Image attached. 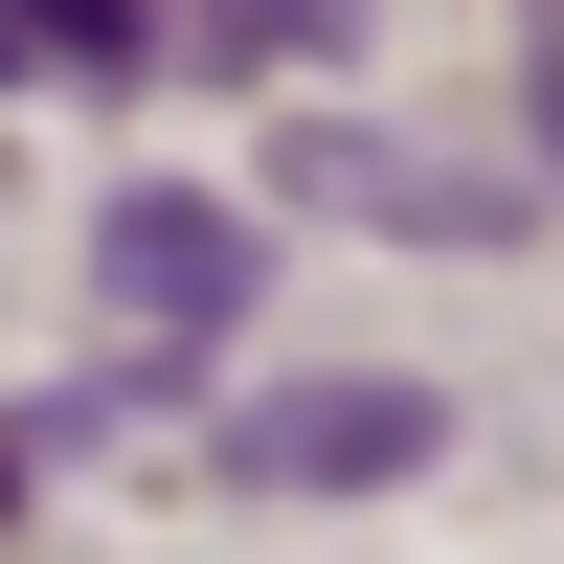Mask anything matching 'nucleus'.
<instances>
[{
	"label": "nucleus",
	"instance_id": "f03ea898",
	"mask_svg": "<svg viewBox=\"0 0 564 564\" xmlns=\"http://www.w3.org/2000/svg\"><path fill=\"white\" fill-rule=\"evenodd\" d=\"M430 430H452L430 384H271V406H226V475L249 497H361V475H430Z\"/></svg>",
	"mask_w": 564,
	"mask_h": 564
},
{
	"label": "nucleus",
	"instance_id": "20e7f679",
	"mask_svg": "<svg viewBox=\"0 0 564 564\" xmlns=\"http://www.w3.org/2000/svg\"><path fill=\"white\" fill-rule=\"evenodd\" d=\"M339 23H361V0H181V45H204V68H316Z\"/></svg>",
	"mask_w": 564,
	"mask_h": 564
},
{
	"label": "nucleus",
	"instance_id": "f257e3e1",
	"mask_svg": "<svg viewBox=\"0 0 564 564\" xmlns=\"http://www.w3.org/2000/svg\"><path fill=\"white\" fill-rule=\"evenodd\" d=\"M90 316H113L135 384H181L204 339H249V226H226L204 181H135V204L90 226Z\"/></svg>",
	"mask_w": 564,
	"mask_h": 564
},
{
	"label": "nucleus",
	"instance_id": "423d86ee",
	"mask_svg": "<svg viewBox=\"0 0 564 564\" xmlns=\"http://www.w3.org/2000/svg\"><path fill=\"white\" fill-rule=\"evenodd\" d=\"M520 90H542V159H564V0L520 23Z\"/></svg>",
	"mask_w": 564,
	"mask_h": 564
},
{
	"label": "nucleus",
	"instance_id": "6e6552de",
	"mask_svg": "<svg viewBox=\"0 0 564 564\" xmlns=\"http://www.w3.org/2000/svg\"><path fill=\"white\" fill-rule=\"evenodd\" d=\"M0 68H23V0H0Z\"/></svg>",
	"mask_w": 564,
	"mask_h": 564
},
{
	"label": "nucleus",
	"instance_id": "39448f33",
	"mask_svg": "<svg viewBox=\"0 0 564 564\" xmlns=\"http://www.w3.org/2000/svg\"><path fill=\"white\" fill-rule=\"evenodd\" d=\"M159 0H23V68H159Z\"/></svg>",
	"mask_w": 564,
	"mask_h": 564
},
{
	"label": "nucleus",
	"instance_id": "0eeeda50",
	"mask_svg": "<svg viewBox=\"0 0 564 564\" xmlns=\"http://www.w3.org/2000/svg\"><path fill=\"white\" fill-rule=\"evenodd\" d=\"M0 520H23V452H0Z\"/></svg>",
	"mask_w": 564,
	"mask_h": 564
},
{
	"label": "nucleus",
	"instance_id": "7ed1b4c3",
	"mask_svg": "<svg viewBox=\"0 0 564 564\" xmlns=\"http://www.w3.org/2000/svg\"><path fill=\"white\" fill-rule=\"evenodd\" d=\"M294 181L316 226H430V249H520V181H452V159H406V135H294Z\"/></svg>",
	"mask_w": 564,
	"mask_h": 564
}]
</instances>
